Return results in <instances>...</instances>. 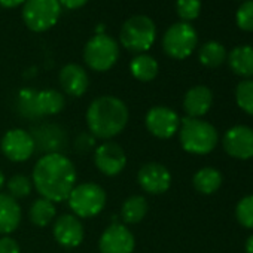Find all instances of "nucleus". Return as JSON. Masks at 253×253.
Returning a JSON list of instances; mask_svg holds the SVG:
<instances>
[{"label":"nucleus","instance_id":"f257e3e1","mask_svg":"<svg viewBox=\"0 0 253 253\" xmlns=\"http://www.w3.org/2000/svg\"><path fill=\"white\" fill-rule=\"evenodd\" d=\"M76 169L64 154L42 155L35 164L32 182L42 198L52 203L67 201L76 186Z\"/></svg>","mask_w":253,"mask_h":253},{"label":"nucleus","instance_id":"f03ea898","mask_svg":"<svg viewBox=\"0 0 253 253\" xmlns=\"http://www.w3.org/2000/svg\"><path fill=\"white\" fill-rule=\"evenodd\" d=\"M88 131L100 140H110L121 134L128 124L126 104L115 95H101L91 101L86 110Z\"/></svg>","mask_w":253,"mask_h":253},{"label":"nucleus","instance_id":"7ed1b4c3","mask_svg":"<svg viewBox=\"0 0 253 253\" xmlns=\"http://www.w3.org/2000/svg\"><path fill=\"white\" fill-rule=\"evenodd\" d=\"M179 140L186 152L195 155H206L216 148L219 136L210 122L203 121L200 118L186 116L180 119Z\"/></svg>","mask_w":253,"mask_h":253},{"label":"nucleus","instance_id":"20e7f679","mask_svg":"<svg viewBox=\"0 0 253 253\" xmlns=\"http://www.w3.org/2000/svg\"><path fill=\"white\" fill-rule=\"evenodd\" d=\"M157 39V26L146 15H134L128 18L119 33L121 45L130 52L145 54L152 48Z\"/></svg>","mask_w":253,"mask_h":253},{"label":"nucleus","instance_id":"39448f33","mask_svg":"<svg viewBox=\"0 0 253 253\" xmlns=\"http://www.w3.org/2000/svg\"><path fill=\"white\" fill-rule=\"evenodd\" d=\"M106 191L94 182L76 185L67 198L72 213L82 219H89L100 214L106 207Z\"/></svg>","mask_w":253,"mask_h":253},{"label":"nucleus","instance_id":"423d86ee","mask_svg":"<svg viewBox=\"0 0 253 253\" xmlns=\"http://www.w3.org/2000/svg\"><path fill=\"white\" fill-rule=\"evenodd\" d=\"M119 58V45L118 42L103 33L95 35L88 41L84 48L85 64L94 72H107L110 70Z\"/></svg>","mask_w":253,"mask_h":253},{"label":"nucleus","instance_id":"0eeeda50","mask_svg":"<svg viewBox=\"0 0 253 253\" xmlns=\"http://www.w3.org/2000/svg\"><path fill=\"white\" fill-rule=\"evenodd\" d=\"M60 14L61 5L58 0H26L23 5L24 24L36 33H42L54 27Z\"/></svg>","mask_w":253,"mask_h":253},{"label":"nucleus","instance_id":"6e6552de","mask_svg":"<svg viewBox=\"0 0 253 253\" xmlns=\"http://www.w3.org/2000/svg\"><path fill=\"white\" fill-rule=\"evenodd\" d=\"M197 42L198 36L195 29L189 23L180 21L167 29L163 38V48L169 57L174 60H183L194 52Z\"/></svg>","mask_w":253,"mask_h":253},{"label":"nucleus","instance_id":"1a4fd4ad","mask_svg":"<svg viewBox=\"0 0 253 253\" xmlns=\"http://www.w3.org/2000/svg\"><path fill=\"white\" fill-rule=\"evenodd\" d=\"M36 151L43 155L63 154L69 146V134L64 126L54 122H43L30 131Z\"/></svg>","mask_w":253,"mask_h":253},{"label":"nucleus","instance_id":"9d476101","mask_svg":"<svg viewBox=\"0 0 253 253\" xmlns=\"http://www.w3.org/2000/svg\"><path fill=\"white\" fill-rule=\"evenodd\" d=\"M0 151L6 160L12 163H24L33 157L36 148L30 131L23 128H12L6 131L0 140Z\"/></svg>","mask_w":253,"mask_h":253},{"label":"nucleus","instance_id":"9b49d317","mask_svg":"<svg viewBox=\"0 0 253 253\" xmlns=\"http://www.w3.org/2000/svg\"><path fill=\"white\" fill-rule=\"evenodd\" d=\"M145 125L148 131L158 139H170L180 128L179 115L167 106H154L145 116Z\"/></svg>","mask_w":253,"mask_h":253},{"label":"nucleus","instance_id":"f8f14e48","mask_svg":"<svg viewBox=\"0 0 253 253\" xmlns=\"http://www.w3.org/2000/svg\"><path fill=\"white\" fill-rule=\"evenodd\" d=\"M94 164L101 174L107 177L118 176L126 166L125 151L118 143L107 140L94 149Z\"/></svg>","mask_w":253,"mask_h":253},{"label":"nucleus","instance_id":"ddd939ff","mask_svg":"<svg viewBox=\"0 0 253 253\" xmlns=\"http://www.w3.org/2000/svg\"><path fill=\"white\" fill-rule=\"evenodd\" d=\"M134 247V234L121 223L109 225L98 240L100 253H133Z\"/></svg>","mask_w":253,"mask_h":253},{"label":"nucleus","instance_id":"4468645a","mask_svg":"<svg viewBox=\"0 0 253 253\" xmlns=\"http://www.w3.org/2000/svg\"><path fill=\"white\" fill-rule=\"evenodd\" d=\"M137 182L145 192L151 195H160L170 189L171 174L166 166L160 163H148L140 167L137 173Z\"/></svg>","mask_w":253,"mask_h":253},{"label":"nucleus","instance_id":"2eb2a0df","mask_svg":"<svg viewBox=\"0 0 253 253\" xmlns=\"http://www.w3.org/2000/svg\"><path fill=\"white\" fill-rule=\"evenodd\" d=\"M222 145L229 157L249 160L253 157V130L246 125L232 126L225 133Z\"/></svg>","mask_w":253,"mask_h":253},{"label":"nucleus","instance_id":"dca6fc26","mask_svg":"<svg viewBox=\"0 0 253 253\" xmlns=\"http://www.w3.org/2000/svg\"><path fill=\"white\" fill-rule=\"evenodd\" d=\"M52 234L60 246L66 249H75L84 241L85 229L78 216H75L73 213H66L57 217L52 228Z\"/></svg>","mask_w":253,"mask_h":253},{"label":"nucleus","instance_id":"f3484780","mask_svg":"<svg viewBox=\"0 0 253 253\" xmlns=\"http://www.w3.org/2000/svg\"><path fill=\"white\" fill-rule=\"evenodd\" d=\"M61 89L70 97H81L89 86V78L86 70L76 63L66 64L58 75Z\"/></svg>","mask_w":253,"mask_h":253},{"label":"nucleus","instance_id":"a211bd4d","mask_svg":"<svg viewBox=\"0 0 253 253\" xmlns=\"http://www.w3.org/2000/svg\"><path fill=\"white\" fill-rule=\"evenodd\" d=\"M23 219V210L18 201L9 194L0 192V235L14 232Z\"/></svg>","mask_w":253,"mask_h":253},{"label":"nucleus","instance_id":"6ab92c4d","mask_svg":"<svg viewBox=\"0 0 253 253\" xmlns=\"http://www.w3.org/2000/svg\"><path fill=\"white\" fill-rule=\"evenodd\" d=\"M213 103V92L204 85L192 86L183 98V109L189 118H201L209 112Z\"/></svg>","mask_w":253,"mask_h":253},{"label":"nucleus","instance_id":"aec40b11","mask_svg":"<svg viewBox=\"0 0 253 253\" xmlns=\"http://www.w3.org/2000/svg\"><path fill=\"white\" fill-rule=\"evenodd\" d=\"M231 70L243 78L253 76V46L243 45L234 48L228 55Z\"/></svg>","mask_w":253,"mask_h":253},{"label":"nucleus","instance_id":"412c9836","mask_svg":"<svg viewBox=\"0 0 253 253\" xmlns=\"http://www.w3.org/2000/svg\"><path fill=\"white\" fill-rule=\"evenodd\" d=\"M148 209L149 206L143 195H131L124 201L121 207V219L128 225H136L145 219Z\"/></svg>","mask_w":253,"mask_h":253},{"label":"nucleus","instance_id":"4be33fe9","mask_svg":"<svg viewBox=\"0 0 253 253\" xmlns=\"http://www.w3.org/2000/svg\"><path fill=\"white\" fill-rule=\"evenodd\" d=\"M57 216V207L55 203L46 200V198H38L32 203L29 209V219L30 222L38 228L48 226Z\"/></svg>","mask_w":253,"mask_h":253},{"label":"nucleus","instance_id":"5701e85b","mask_svg":"<svg viewBox=\"0 0 253 253\" xmlns=\"http://www.w3.org/2000/svg\"><path fill=\"white\" fill-rule=\"evenodd\" d=\"M66 106V97L57 89H42L38 91V107L41 118L58 115Z\"/></svg>","mask_w":253,"mask_h":253},{"label":"nucleus","instance_id":"b1692460","mask_svg":"<svg viewBox=\"0 0 253 253\" xmlns=\"http://www.w3.org/2000/svg\"><path fill=\"white\" fill-rule=\"evenodd\" d=\"M131 75L140 82H151L158 75V61L148 54L136 55L130 63Z\"/></svg>","mask_w":253,"mask_h":253},{"label":"nucleus","instance_id":"393cba45","mask_svg":"<svg viewBox=\"0 0 253 253\" xmlns=\"http://www.w3.org/2000/svg\"><path fill=\"white\" fill-rule=\"evenodd\" d=\"M194 188L204 195L216 192L222 185V174L213 167H204L194 174Z\"/></svg>","mask_w":253,"mask_h":253},{"label":"nucleus","instance_id":"a878e982","mask_svg":"<svg viewBox=\"0 0 253 253\" xmlns=\"http://www.w3.org/2000/svg\"><path fill=\"white\" fill-rule=\"evenodd\" d=\"M17 110L23 118L38 121L42 119L38 107V91L33 88H24L17 95Z\"/></svg>","mask_w":253,"mask_h":253},{"label":"nucleus","instance_id":"bb28decb","mask_svg":"<svg viewBox=\"0 0 253 253\" xmlns=\"http://www.w3.org/2000/svg\"><path fill=\"white\" fill-rule=\"evenodd\" d=\"M198 57L203 66L214 69V67H219L226 60V51L219 42L209 41L200 48Z\"/></svg>","mask_w":253,"mask_h":253},{"label":"nucleus","instance_id":"cd10ccee","mask_svg":"<svg viewBox=\"0 0 253 253\" xmlns=\"http://www.w3.org/2000/svg\"><path fill=\"white\" fill-rule=\"evenodd\" d=\"M6 188H8V194L15 200L27 198L33 191V182L32 177H29L27 174H14L8 180Z\"/></svg>","mask_w":253,"mask_h":253},{"label":"nucleus","instance_id":"c85d7f7f","mask_svg":"<svg viewBox=\"0 0 253 253\" xmlns=\"http://www.w3.org/2000/svg\"><path fill=\"white\" fill-rule=\"evenodd\" d=\"M237 104L249 115H253V79H244L235 89Z\"/></svg>","mask_w":253,"mask_h":253},{"label":"nucleus","instance_id":"c756f323","mask_svg":"<svg viewBox=\"0 0 253 253\" xmlns=\"http://www.w3.org/2000/svg\"><path fill=\"white\" fill-rule=\"evenodd\" d=\"M176 12L183 23H189L198 18L201 12V2L200 0H177Z\"/></svg>","mask_w":253,"mask_h":253},{"label":"nucleus","instance_id":"7c9ffc66","mask_svg":"<svg viewBox=\"0 0 253 253\" xmlns=\"http://www.w3.org/2000/svg\"><path fill=\"white\" fill-rule=\"evenodd\" d=\"M235 216L244 228H253V195H247L238 201Z\"/></svg>","mask_w":253,"mask_h":253},{"label":"nucleus","instance_id":"2f4dec72","mask_svg":"<svg viewBox=\"0 0 253 253\" xmlns=\"http://www.w3.org/2000/svg\"><path fill=\"white\" fill-rule=\"evenodd\" d=\"M235 21L241 30L253 32V0H246L238 8L235 14Z\"/></svg>","mask_w":253,"mask_h":253},{"label":"nucleus","instance_id":"473e14b6","mask_svg":"<svg viewBox=\"0 0 253 253\" xmlns=\"http://www.w3.org/2000/svg\"><path fill=\"white\" fill-rule=\"evenodd\" d=\"M95 142H97V139L89 131H81L73 140V149L76 154L85 155V154H89L92 149L97 148Z\"/></svg>","mask_w":253,"mask_h":253},{"label":"nucleus","instance_id":"72a5a7b5","mask_svg":"<svg viewBox=\"0 0 253 253\" xmlns=\"http://www.w3.org/2000/svg\"><path fill=\"white\" fill-rule=\"evenodd\" d=\"M0 253H21L20 244L9 235L0 237Z\"/></svg>","mask_w":253,"mask_h":253},{"label":"nucleus","instance_id":"f704fd0d","mask_svg":"<svg viewBox=\"0 0 253 253\" xmlns=\"http://www.w3.org/2000/svg\"><path fill=\"white\" fill-rule=\"evenodd\" d=\"M60 5L67 8V9H79L82 8L88 0H58Z\"/></svg>","mask_w":253,"mask_h":253},{"label":"nucleus","instance_id":"c9c22d12","mask_svg":"<svg viewBox=\"0 0 253 253\" xmlns=\"http://www.w3.org/2000/svg\"><path fill=\"white\" fill-rule=\"evenodd\" d=\"M26 3V0H0V5L3 8H17Z\"/></svg>","mask_w":253,"mask_h":253},{"label":"nucleus","instance_id":"e433bc0d","mask_svg":"<svg viewBox=\"0 0 253 253\" xmlns=\"http://www.w3.org/2000/svg\"><path fill=\"white\" fill-rule=\"evenodd\" d=\"M246 253H253V235H250L246 241Z\"/></svg>","mask_w":253,"mask_h":253},{"label":"nucleus","instance_id":"4c0bfd02","mask_svg":"<svg viewBox=\"0 0 253 253\" xmlns=\"http://www.w3.org/2000/svg\"><path fill=\"white\" fill-rule=\"evenodd\" d=\"M3 186H5V174H3L2 169H0V191L3 189Z\"/></svg>","mask_w":253,"mask_h":253}]
</instances>
